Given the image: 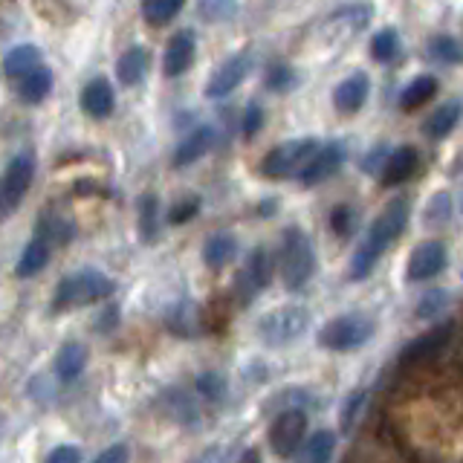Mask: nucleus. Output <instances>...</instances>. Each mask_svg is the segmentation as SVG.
<instances>
[{
    "instance_id": "nucleus-1",
    "label": "nucleus",
    "mask_w": 463,
    "mask_h": 463,
    "mask_svg": "<svg viewBox=\"0 0 463 463\" xmlns=\"http://www.w3.org/2000/svg\"><path fill=\"white\" fill-rule=\"evenodd\" d=\"M405 226H409V200H391L388 206L373 217L365 238L356 246V252L351 258V281H362L373 272V267L380 264V258L385 255V250L394 243Z\"/></svg>"
},
{
    "instance_id": "nucleus-2",
    "label": "nucleus",
    "mask_w": 463,
    "mask_h": 463,
    "mask_svg": "<svg viewBox=\"0 0 463 463\" xmlns=\"http://www.w3.org/2000/svg\"><path fill=\"white\" fill-rule=\"evenodd\" d=\"M279 272H281V284L289 293H298V289H304L313 279L316 252H313V241L307 238L304 229L298 226L284 229L281 246H279Z\"/></svg>"
},
{
    "instance_id": "nucleus-3",
    "label": "nucleus",
    "mask_w": 463,
    "mask_h": 463,
    "mask_svg": "<svg viewBox=\"0 0 463 463\" xmlns=\"http://www.w3.org/2000/svg\"><path fill=\"white\" fill-rule=\"evenodd\" d=\"M113 296V281L101 269H79L70 272L67 279L58 281L52 293V310H79L87 304H96L101 298Z\"/></svg>"
},
{
    "instance_id": "nucleus-4",
    "label": "nucleus",
    "mask_w": 463,
    "mask_h": 463,
    "mask_svg": "<svg viewBox=\"0 0 463 463\" xmlns=\"http://www.w3.org/2000/svg\"><path fill=\"white\" fill-rule=\"evenodd\" d=\"M373 336V318L365 313H342L333 316L316 333V342L333 354H354Z\"/></svg>"
},
{
    "instance_id": "nucleus-5",
    "label": "nucleus",
    "mask_w": 463,
    "mask_h": 463,
    "mask_svg": "<svg viewBox=\"0 0 463 463\" xmlns=\"http://www.w3.org/2000/svg\"><path fill=\"white\" fill-rule=\"evenodd\" d=\"M307 327H310V310L304 304H281V307H272L258 318L255 333L267 347H284L304 336Z\"/></svg>"
},
{
    "instance_id": "nucleus-6",
    "label": "nucleus",
    "mask_w": 463,
    "mask_h": 463,
    "mask_svg": "<svg viewBox=\"0 0 463 463\" xmlns=\"http://www.w3.org/2000/svg\"><path fill=\"white\" fill-rule=\"evenodd\" d=\"M318 148H322V142H316L310 137L275 145V148L267 151V156L260 159V174L269 177V180L301 177V171L310 165V159L316 156Z\"/></svg>"
},
{
    "instance_id": "nucleus-7",
    "label": "nucleus",
    "mask_w": 463,
    "mask_h": 463,
    "mask_svg": "<svg viewBox=\"0 0 463 463\" xmlns=\"http://www.w3.org/2000/svg\"><path fill=\"white\" fill-rule=\"evenodd\" d=\"M35 154L21 151L9 159V165L4 171V183H0V206H4V217H9L14 209L21 206V200L26 197L29 185L35 180Z\"/></svg>"
},
{
    "instance_id": "nucleus-8",
    "label": "nucleus",
    "mask_w": 463,
    "mask_h": 463,
    "mask_svg": "<svg viewBox=\"0 0 463 463\" xmlns=\"http://www.w3.org/2000/svg\"><path fill=\"white\" fill-rule=\"evenodd\" d=\"M307 443V411L304 409H284L269 426V449L279 458H293L298 449Z\"/></svg>"
},
{
    "instance_id": "nucleus-9",
    "label": "nucleus",
    "mask_w": 463,
    "mask_h": 463,
    "mask_svg": "<svg viewBox=\"0 0 463 463\" xmlns=\"http://www.w3.org/2000/svg\"><path fill=\"white\" fill-rule=\"evenodd\" d=\"M455 336V322H449V318H443V322H438L434 327H429L426 333H420L417 339H411L409 345L402 347L400 354V365L402 368H411V365H420V362H426L431 356H438L443 347L449 345V339Z\"/></svg>"
},
{
    "instance_id": "nucleus-10",
    "label": "nucleus",
    "mask_w": 463,
    "mask_h": 463,
    "mask_svg": "<svg viewBox=\"0 0 463 463\" xmlns=\"http://www.w3.org/2000/svg\"><path fill=\"white\" fill-rule=\"evenodd\" d=\"M449 264V250L443 241H423L414 246L405 264V281H429L434 275H440Z\"/></svg>"
},
{
    "instance_id": "nucleus-11",
    "label": "nucleus",
    "mask_w": 463,
    "mask_h": 463,
    "mask_svg": "<svg viewBox=\"0 0 463 463\" xmlns=\"http://www.w3.org/2000/svg\"><path fill=\"white\" fill-rule=\"evenodd\" d=\"M275 275V260L267 252V246H255V250L246 255V264L238 272V293L243 301H250L252 296H258L260 289L269 287Z\"/></svg>"
},
{
    "instance_id": "nucleus-12",
    "label": "nucleus",
    "mask_w": 463,
    "mask_h": 463,
    "mask_svg": "<svg viewBox=\"0 0 463 463\" xmlns=\"http://www.w3.org/2000/svg\"><path fill=\"white\" fill-rule=\"evenodd\" d=\"M250 67H252L250 52L229 55L226 61L212 72V79L206 84V96L209 99H226L229 93H235L243 84V79L250 76Z\"/></svg>"
},
{
    "instance_id": "nucleus-13",
    "label": "nucleus",
    "mask_w": 463,
    "mask_h": 463,
    "mask_svg": "<svg viewBox=\"0 0 463 463\" xmlns=\"http://www.w3.org/2000/svg\"><path fill=\"white\" fill-rule=\"evenodd\" d=\"M197 58V35L194 29H180L174 33L171 41L165 43V52H163V72L168 79H177L183 72L192 70Z\"/></svg>"
},
{
    "instance_id": "nucleus-14",
    "label": "nucleus",
    "mask_w": 463,
    "mask_h": 463,
    "mask_svg": "<svg viewBox=\"0 0 463 463\" xmlns=\"http://www.w3.org/2000/svg\"><path fill=\"white\" fill-rule=\"evenodd\" d=\"M345 165V145L342 142H325L322 148L316 151V156L310 159V165L301 171L298 183L301 185H316L330 180L333 174Z\"/></svg>"
},
{
    "instance_id": "nucleus-15",
    "label": "nucleus",
    "mask_w": 463,
    "mask_h": 463,
    "mask_svg": "<svg viewBox=\"0 0 463 463\" xmlns=\"http://www.w3.org/2000/svg\"><path fill=\"white\" fill-rule=\"evenodd\" d=\"M214 139H217V134H214L212 125H197V128H192L180 139L177 151H174V168H185V165L197 163L200 156H206L212 151Z\"/></svg>"
},
{
    "instance_id": "nucleus-16",
    "label": "nucleus",
    "mask_w": 463,
    "mask_h": 463,
    "mask_svg": "<svg viewBox=\"0 0 463 463\" xmlns=\"http://www.w3.org/2000/svg\"><path fill=\"white\" fill-rule=\"evenodd\" d=\"M368 90L371 81L365 72H354V76H347L345 81L336 84V90H333V108L339 113H356L368 101Z\"/></svg>"
},
{
    "instance_id": "nucleus-17",
    "label": "nucleus",
    "mask_w": 463,
    "mask_h": 463,
    "mask_svg": "<svg viewBox=\"0 0 463 463\" xmlns=\"http://www.w3.org/2000/svg\"><path fill=\"white\" fill-rule=\"evenodd\" d=\"M79 105L87 116H93V119H105V116L113 113V105H116V96H113V84L108 79H93L84 84V90L79 96Z\"/></svg>"
},
{
    "instance_id": "nucleus-18",
    "label": "nucleus",
    "mask_w": 463,
    "mask_h": 463,
    "mask_svg": "<svg viewBox=\"0 0 463 463\" xmlns=\"http://www.w3.org/2000/svg\"><path fill=\"white\" fill-rule=\"evenodd\" d=\"M165 327L174 333V336H183V339H194L203 333V316H200V307L194 301H177L174 307L168 310L165 316Z\"/></svg>"
},
{
    "instance_id": "nucleus-19",
    "label": "nucleus",
    "mask_w": 463,
    "mask_h": 463,
    "mask_svg": "<svg viewBox=\"0 0 463 463\" xmlns=\"http://www.w3.org/2000/svg\"><path fill=\"white\" fill-rule=\"evenodd\" d=\"M52 368L61 383H76L87 368V347L81 342H64L58 347Z\"/></svg>"
},
{
    "instance_id": "nucleus-20",
    "label": "nucleus",
    "mask_w": 463,
    "mask_h": 463,
    "mask_svg": "<svg viewBox=\"0 0 463 463\" xmlns=\"http://www.w3.org/2000/svg\"><path fill=\"white\" fill-rule=\"evenodd\" d=\"M414 168H417V151L411 148V145H400V148L391 151L380 180H383V185H400L411 177Z\"/></svg>"
},
{
    "instance_id": "nucleus-21",
    "label": "nucleus",
    "mask_w": 463,
    "mask_h": 463,
    "mask_svg": "<svg viewBox=\"0 0 463 463\" xmlns=\"http://www.w3.org/2000/svg\"><path fill=\"white\" fill-rule=\"evenodd\" d=\"M151 67V55L145 47H130L119 58H116V79L122 84L134 87L145 79V72Z\"/></svg>"
},
{
    "instance_id": "nucleus-22",
    "label": "nucleus",
    "mask_w": 463,
    "mask_h": 463,
    "mask_svg": "<svg viewBox=\"0 0 463 463\" xmlns=\"http://www.w3.org/2000/svg\"><path fill=\"white\" fill-rule=\"evenodd\" d=\"M72 235H76V226H72V221L67 214L61 212H43L38 217V235L43 243H50V246H64L72 241Z\"/></svg>"
},
{
    "instance_id": "nucleus-23",
    "label": "nucleus",
    "mask_w": 463,
    "mask_h": 463,
    "mask_svg": "<svg viewBox=\"0 0 463 463\" xmlns=\"http://www.w3.org/2000/svg\"><path fill=\"white\" fill-rule=\"evenodd\" d=\"M41 50L35 47V43H18L14 50H9L6 52V58H4V72H6V79H24V76H29L33 70H38L43 61H41Z\"/></svg>"
},
{
    "instance_id": "nucleus-24",
    "label": "nucleus",
    "mask_w": 463,
    "mask_h": 463,
    "mask_svg": "<svg viewBox=\"0 0 463 463\" xmlns=\"http://www.w3.org/2000/svg\"><path fill=\"white\" fill-rule=\"evenodd\" d=\"M238 255V241L229 232H217L206 243H203V264L212 269H223L226 264H232Z\"/></svg>"
},
{
    "instance_id": "nucleus-25",
    "label": "nucleus",
    "mask_w": 463,
    "mask_h": 463,
    "mask_svg": "<svg viewBox=\"0 0 463 463\" xmlns=\"http://www.w3.org/2000/svg\"><path fill=\"white\" fill-rule=\"evenodd\" d=\"M159 409H163L171 420H177V423L183 426H192L200 420V409H197V402L185 394V391L180 388H168L163 400H159Z\"/></svg>"
},
{
    "instance_id": "nucleus-26",
    "label": "nucleus",
    "mask_w": 463,
    "mask_h": 463,
    "mask_svg": "<svg viewBox=\"0 0 463 463\" xmlns=\"http://www.w3.org/2000/svg\"><path fill=\"white\" fill-rule=\"evenodd\" d=\"M460 116H463L460 101H443V105L423 122V134L429 139H443V137H449L458 128Z\"/></svg>"
},
{
    "instance_id": "nucleus-27",
    "label": "nucleus",
    "mask_w": 463,
    "mask_h": 463,
    "mask_svg": "<svg viewBox=\"0 0 463 463\" xmlns=\"http://www.w3.org/2000/svg\"><path fill=\"white\" fill-rule=\"evenodd\" d=\"M52 70L47 64H41L38 70H33L29 76H24L18 81V99L26 101V105H38V101H43L50 96L52 90Z\"/></svg>"
},
{
    "instance_id": "nucleus-28",
    "label": "nucleus",
    "mask_w": 463,
    "mask_h": 463,
    "mask_svg": "<svg viewBox=\"0 0 463 463\" xmlns=\"http://www.w3.org/2000/svg\"><path fill=\"white\" fill-rule=\"evenodd\" d=\"M333 452H336V431L322 429L307 438V443L301 446L298 463H330Z\"/></svg>"
},
{
    "instance_id": "nucleus-29",
    "label": "nucleus",
    "mask_w": 463,
    "mask_h": 463,
    "mask_svg": "<svg viewBox=\"0 0 463 463\" xmlns=\"http://www.w3.org/2000/svg\"><path fill=\"white\" fill-rule=\"evenodd\" d=\"M50 250H52L50 243H43L41 238H33L24 246L18 264H14V275H18V279H33L35 272H41L50 264Z\"/></svg>"
},
{
    "instance_id": "nucleus-30",
    "label": "nucleus",
    "mask_w": 463,
    "mask_h": 463,
    "mask_svg": "<svg viewBox=\"0 0 463 463\" xmlns=\"http://www.w3.org/2000/svg\"><path fill=\"white\" fill-rule=\"evenodd\" d=\"M137 229L142 243H154L159 238V200L156 194H142L137 203Z\"/></svg>"
},
{
    "instance_id": "nucleus-31",
    "label": "nucleus",
    "mask_w": 463,
    "mask_h": 463,
    "mask_svg": "<svg viewBox=\"0 0 463 463\" xmlns=\"http://www.w3.org/2000/svg\"><path fill=\"white\" fill-rule=\"evenodd\" d=\"M434 93H438V79L434 76H417L414 81L405 84V90L400 93V110H417L423 108L426 101L434 99Z\"/></svg>"
},
{
    "instance_id": "nucleus-32",
    "label": "nucleus",
    "mask_w": 463,
    "mask_h": 463,
    "mask_svg": "<svg viewBox=\"0 0 463 463\" xmlns=\"http://www.w3.org/2000/svg\"><path fill=\"white\" fill-rule=\"evenodd\" d=\"M368 50H371L373 61H380V64L391 61V58H397V52H400V35H397V29L394 26H385V29H380V33H373Z\"/></svg>"
},
{
    "instance_id": "nucleus-33",
    "label": "nucleus",
    "mask_w": 463,
    "mask_h": 463,
    "mask_svg": "<svg viewBox=\"0 0 463 463\" xmlns=\"http://www.w3.org/2000/svg\"><path fill=\"white\" fill-rule=\"evenodd\" d=\"M183 12L180 0H145L142 4V18L151 26H165Z\"/></svg>"
},
{
    "instance_id": "nucleus-34",
    "label": "nucleus",
    "mask_w": 463,
    "mask_h": 463,
    "mask_svg": "<svg viewBox=\"0 0 463 463\" xmlns=\"http://www.w3.org/2000/svg\"><path fill=\"white\" fill-rule=\"evenodd\" d=\"M455 212V200L449 192H438V194H431L429 197V206L423 212V223L429 229H438V226H446L449 223V217H452Z\"/></svg>"
},
{
    "instance_id": "nucleus-35",
    "label": "nucleus",
    "mask_w": 463,
    "mask_h": 463,
    "mask_svg": "<svg viewBox=\"0 0 463 463\" xmlns=\"http://www.w3.org/2000/svg\"><path fill=\"white\" fill-rule=\"evenodd\" d=\"M429 58L440 64H460L463 61V47L452 35H434L429 41Z\"/></svg>"
},
{
    "instance_id": "nucleus-36",
    "label": "nucleus",
    "mask_w": 463,
    "mask_h": 463,
    "mask_svg": "<svg viewBox=\"0 0 463 463\" xmlns=\"http://www.w3.org/2000/svg\"><path fill=\"white\" fill-rule=\"evenodd\" d=\"M356 223H359V214L354 206H347V203H342V206H336L330 212V229L336 238H351Z\"/></svg>"
},
{
    "instance_id": "nucleus-37",
    "label": "nucleus",
    "mask_w": 463,
    "mask_h": 463,
    "mask_svg": "<svg viewBox=\"0 0 463 463\" xmlns=\"http://www.w3.org/2000/svg\"><path fill=\"white\" fill-rule=\"evenodd\" d=\"M194 388H197L200 394L206 397L209 402H221V400L226 397V380H223V373H217V371L200 373L197 380H194Z\"/></svg>"
},
{
    "instance_id": "nucleus-38",
    "label": "nucleus",
    "mask_w": 463,
    "mask_h": 463,
    "mask_svg": "<svg viewBox=\"0 0 463 463\" xmlns=\"http://www.w3.org/2000/svg\"><path fill=\"white\" fill-rule=\"evenodd\" d=\"M264 84H267V90H272V93H287L289 87L296 84V72L289 64H272L267 70V76H264Z\"/></svg>"
},
{
    "instance_id": "nucleus-39",
    "label": "nucleus",
    "mask_w": 463,
    "mask_h": 463,
    "mask_svg": "<svg viewBox=\"0 0 463 463\" xmlns=\"http://www.w3.org/2000/svg\"><path fill=\"white\" fill-rule=\"evenodd\" d=\"M200 194H185V197H180L177 203L171 206V212H168V223L171 226H180V223H188L192 217L200 212Z\"/></svg>"
},
{
    "instance_id": "nucleus-40",
    "label": "nucleus",
    "mask_w": 463,
    "mask_h": 463,
    "mask_svg": "<svg viewBox=\"0 0 463 463\" xmlns=\"http://www.w3.org/2000/svg\"><path fill=\"white\" fill-rule=\"evenodd\" d=\"M449 304V293L446 289H431V293H426L423 298L417 301V318H438V313Z\"/></svg>"
},
{
    "instance_id": "nucleus-41",
    "label": "nucleus",
    "mask_w": 463,
    "mask_h": 463,
    "mask_svg": "<svg viewBox=\"0 0 463 463\" xmlns=\"http://www.w3.org/2000/svg\"><path fill=\"white\" fill-rule=\"evenodd\" d=\"M260 128H264V108H260L258 101H252V105L246 108V113H243L241 130H243V137H255Z\"/></svg>"
},
{
    "instance_id": "nucleus-42",
    "label": "nucleus",
    "mask_w": 463,
    "mask_h": 463,
    "mask_svg": "<svg viewBox=\"0 0 463 463\" xmlns=\"http://www.w3.org/2000/svg\"><path fill=\"white\" fill-rule=\"evenodd\" d=\"M362 402H365V394H362V391H356V394H354L351 400H345V405H342V429H345V431H351V429H354V420L359 417Z\"/></svg>"
},
{
    "instance_id": "nucleus-43",
    "label": "nucleus",
    "mask_w": 463,
    "mask_h": 463,
    "mask_svg": "<svg viewBox=\"0 0 463 463\" xmlns=\"http://www.w3.org/2000/svg\"><path fill=\"white\" fill-rule=\"evenodd\" d=\"M43 463H81V449L79 446H55L52 452L43 458Z\"/></svg>"
},
{
    "instance_id": "nucleus-44",
    "label": "nucleus",
    "mask_w": 463,
    "mask_h": 463,
    "mask_svg": "<svg viewBox=\"0 0 463 463\" xmlns=\"http://www.w3.org/2000/svg\"><path fill=\"white\" fill-rule=\"evenodd\" d=\"M128 460H130L128 446H122V443H113V446L105 449V452H99L93 458V463H128Z\"/></svg>"
},
{
    "instance_id": "nucleus-45",
    "label": "nucleus",
    "mask_w": 463,
    "mask_h": 463,
    "mask_svg": "<svg viewBox=\"0 0 463 463\" xmlns=\"http://www.w3.org/2000/svg\"><path fill=\"white\" fill-rule=\"evenodd\" d=\"M203 18H209V21H221L223 14H232L235 12V4H200L197 6Z\"/></svg>"
},
{
    "instance_id": "nucleus-46",
    "label": "nucleus",
    "mask_w": 463,
    "mask_h": 463,
    "mask_svg": "<svg viewBox=\"0 0 463 463\" xmlns=\"http://www.w3.org/2000/svg\"><path fill=\"white\" fill-rule=\"evenodd\" d=\"M116 318H119V310H116V307H108L105 313L99 316V325H96V330H99V333H108V330H113V327H116Z\"/></svg>"
},
{
    "instance_id": "nucleus-47",
    "label": "nucleus",
    "mask_w": 463,
    "mask_h": 463,
    "mask_svg": "<svg viewBox=\"0 0 463 463\" xmlns=\"http://www.w3.org/2000/svg\"><path fill=\"white\" fill-rule=\"evenodd\" d=\"M238 463H260V452L252 446V449H246V452L241 455V460Z\"/></svg>"
},
{
    "instance_id": "nucleus-48",
    "label": "nucleus",
    "mask_w": 463,
    "mask_h": 463,
    "mask_svg": "<svg viewBox=\"0 0 463 463\" xmlns=\"http://www.w3.org/2000/svg\"><path fill=\"white\" fill-rule=\"evenodd\" d=\"M460 212H463V197H460Z\"/></svg>"
}]
</instances>
